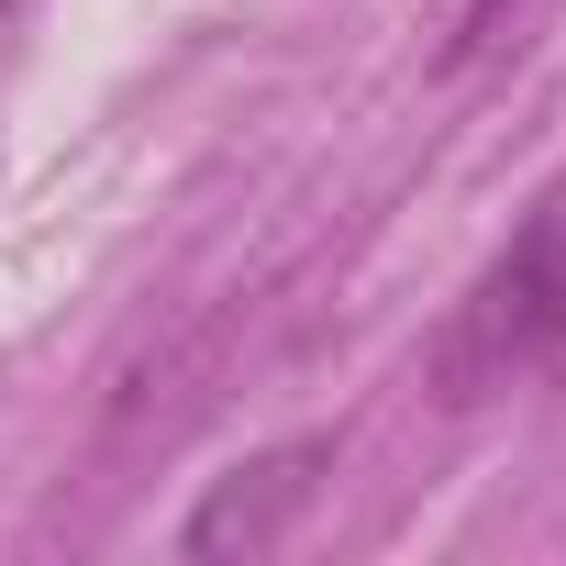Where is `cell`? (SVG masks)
<instances>
[{
  "label": "cell",
  "mask_w": 566,
  "mask_h": 566,
  "mask_svg": "<svg viewBox=\"0 0 566 566\" xmlns=\"http://www.w3.org/2000/svg\"><path fill=\"white\" fill-rule=\"evenodd\" d=\"M323 467H334V444H266V455H244L233 478H211V500L178 522V555H277L301 533V511L323 500Z\"/></svg>",
  "instance_id": "cell-2"
},
{
  "label": "cell",
  "mask_w": 566,
  "mask_h": 566,
  "mask_svg": "<svg viewBox=\"0 0 566 566\" xmlns=\"http://www.w3.org/2000/svg\"><path fill=\"white\" fill-rule=\"evenodd\" d=\"M555 356H566V167L533 189L522 233L478 266V290L433 334V389L444 400H489V389H511V378H533Z\"/></svg>",
  "instance_id": "cell-1"
},
{
  "label": "cell",
  "mask_w": 566,
  "mask_h": 566,
  "mask_svg": "<svg viewBox=\"0 0 566 566\" xmlns=\"http://www.w3.org/2000/svg\"><path fill=\"white\" fill-rule=\"evenodd\" d=\"M544 12H555V0H433V45H422V67H433V78H478V67L511 56Z\"/></svg>",
  "instance_id": "cell-3"
}]
</instances>
